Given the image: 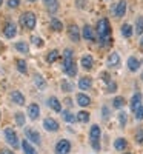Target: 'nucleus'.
Here are the masks:
<instances>
[{"label":"nucleus","instance_id":"1","mask_svg":"<svg viewBox=\"0 0 143 154\" xmlns=\"http://www.w3.org/2000/svg\"><path fill=\"white\" fill-rule=\"evenodd\" d=\"M97 35H99V40H103V38H108L111 37V26H109V22L108 19H100L97 22Z\"/></svg>","mask_w":143,"mask_h":154},{"label":"nucleus","instance_id":"2","mask_svg":"<svg viewBox=\"0 0 143 154\" xmlns=\"http://www.w3.org/2000/svg\"><path fill=\"white\" fill-rule=\"evenodd\" d=\"M35 22H37V19L34 16V12H31V11L23 12V14L20 16V25L23 28H26L28 31H32L35 28Z\"/></svg>","mask_w":143,"mask_h":154},{"label":"nucleus","instance_id":"3","mask_svg":"<svg viewBox=\"0 0 143 154\" xmlns=\"http://www.w3.org/2000/svg\"><path fill=\"white\" fill-rule=\"evenodd\" d=\"M100 136H102V130L99 125H93L89 130V140H91V145L96 151L100 149Z\"/></svg>","mask_w":143,"mask_h":154},{"label":"nucleus","instance_id":"4","mask_svg":"<svg viewBox=\"0 0 143 154\" xmlns=\"http://www.w3.org/2000/svg\"><path fill=\"white\" fill-rule=\"evenodd\" d=\"M62 68H63V71L66 72L69 77L77 75V65H75L74 59H71V57H63V65H62Z\"/></svg>","mask_w":143,"mask_h":154},{"label":"nucleus","instance_id":"5","mask_svg":"<svg viewBox=\"0 0 143 154\" xmlns=\"http://www.w3.org/2000/svg\"><path fill=\"white\" fill-rule=\"evenodd\" d=\"M5 139H6V143L11 145L14 149L19 148V137H17V133L12 128H6L5 130Z\"/></svg>","mask_w":143,"mask_h":154},{"label":"nucleus","instance_id":"6","mask_svg":"<svg viewBox=\"0 0 143 154\" xmlns=\"http://www.w3.org/2000/svg\"><path fill=\"white\" fill-rule=\"evenodd\" d=\"M69 151H71L69 140H66V139L59 140L57 145H56V154H69Z\"/></svg>","mask_w":143,"mask_h":154},{"label":"nucleus","instance_id":"7","mask_svg":"<svg viewBox=\"0 0 143 154\" xmlns=\"http://www.w3.org/2000/svg\"><path fill=\"white\" fill-rule=\"evenodd\" d=\"M43 128L48 131V133H57L59 131V122L56 120V119H53V117H46L45 120H43Z\"/></svg>","mask_w":143,"mask_h":154},{"label":"nucleus","instance_id":"8","mask_svg":"<svg viewBox=\"0 0 143 154\" xmlns=\"http://www.w3.org/2000/svg\"><path fill=\"white\" fill-rule=\"evenodd\" d=\"M3 34H5V37H6V38H12V37H16V34H17V26H16V23H14V22H8V23H5Z\"/></svg>","mask_w":143,"mask_h":154},{"label":"nucleus","instance_id":"9","mask_svg":"<svg viewBox=\"0 0 143 154\" xmlns=\"http://www.w3.org/2000/svg\"><path fill=\"white\" fill-rule=\"evenodd\" d=\"M25 136H26L28 140H31V142L34 143H40V134H38L34 128H25Z\"/></svg>","mask_w":143,"mask_h":154},{"label":"nucleus","instance_id":"10","mask_svg":"<svg viewBox=\"0 0 143 154\" xmlns=\"http://www.w3.org/2000/svg\"><path fill=\"white\" fill-rule=\"evenodd\" d=\"M80 65H82L83 69H86V71L93 69V66H94V59H93V56H91V54H83L82 59H80Z\"/></svg>","mask_w":143,"mask_h":154},{"label":"nucleus","instance_id":"11","mask_svg":"<svg viewBox=\"0 0 143 154\" xmlns=\"http://www.w3.org/2000/svg\"><path fill=\"white\" fill-rule=\"evenodd\" d=\"M38 116H40V106H38L37 103H31L28 106V117L31 120H37Z\"/></svg>","mask_w":143,"mask_h":154},{"label":"nucleus","instance_id":"12","mask_svg":"<svg viewBox=\"0 0 143 154\" xmlns=\"http://www.w3.org/2000/svg\"><path fill=\"white\" fill-rule=\"evenodd\" d=\"M129 106H131V111L135 112L140 106H141V94L140 93H135L131 99V102H129Z\"/></svg>","mask_w":143,"mask_h":154},{"label":"nucleus","instance_id":"13","mask_svg":"<svg viewBox=\"0 0 143 154\" xmlns=\"http://www.w3.org/2000/svg\"><path fill=\"white\" fill-rule=\"evenodd\" d=\"M68 35L72 42H79L80 40V31L79 28H77V25H69V28H68Z\"/></svg>","mask_w":143,"mask_h":154},{"label":"nucleus","instance_id":"14","mask_svg":"<svg viewBox=\"0 0 143 154\" xmlns=\"http://www.w3.org/2000/svg\"><path fill=\"white\" fill-rule=\"evenodd\" d=\"M125 12H126V2L125 0H120V2L115 5V8H114V16L120 19V17L125 16Z\"/></svg>","mask_w":143,"mask_h":154},{"label":"nucleus","instance_id":"15","mask_svg":"<svg viewBox=\"0 0 143 154\" xmlns=\"http://www.w3.org/2000/svg\"><path fill=\"white\" fill-rule=\"evenodd\" d=\"M106 63H108L109 68H117V66L120 65V56L117 54V53H111V54L108 56Z\"/></svg>","mask_w":143,"mask_h":154},{"label":"nucleus","instance_id":"16","mask_svg":"<svg viewBox=\"0 0 143 154\" xmlns=\"http://www.w3.org/2000/svg\"><path fill=\"white\" fill-rule=\"evenodd\" d=\"M32 82H34V85L37 86V89H40V91H45V89H46V80L43 79L40 74H34Z\"/></svg>","mask_w":143,"mask_h":154},{"label":"nucleus","instance_id":"17","mask_svg":"<svg viewBox=\"0 0 143 154\" xmlns=\"http://www.w3.org/2000/svg\"><path fill=\"white\" fill-rule=\"evenodd\" d=\"M126 65H128V69H129V71H132V72H135V71H138V68H140V60H138L137 57L131 56V57L128 59V62H126Z\"/></svg>","mask_w":143,"mask_h":154},{"label":"nucleus","instance_id":"18","mask_svg":"<svg viewBox=\"0 0 143 154\" xmlns=\"http://www.w3.org/2000/svg\"><path fill=\"white\" fill-rule=\"evenodd\" d=\"M11 100L14 102L16 105H20V106H22V105H25V102H26V100H25V96H23L20 91H17V89L11 93Z\"/></svg>","mask_w":143,"mask_h":154},{"label":"nucleus","instance_id":"19","mask_svg":"<svg viewBox=\"0 0 143 154\" xmlns=\"http://www.w3.org/2000/svg\"><path fill=\"white\" fill-rule=\"evenodd\" d=\"M82 35H83V38H85V40H88V42H94V38H96V35H94V31H93V28H91L89 25H85V26H83Z\"/></svg>","mask_w":143,"mask_h":154},{"label":"nucleus","instance_id":"20","mask_svg":"<svg viewBox=\"0 0 143 154\" xmlns=\"http://www.w3.org/2000/svg\"><path fill=\"white\" fill-rule=\"evenodd\" d=\"M48 106H51L56 112H62V111H63V109H62V103H60V100H59L57 97H54V96L48 99Z\"/></svg>","mask_w":143,"mask_h":154},{"label":"nucleus","instance_id":"21","mask_svg":"<svg viewBox=\"0 0 143 154\" xmlns=\"http://www.w3.org/2000/svg\"><path fill=\"white\" fill-rule=\"evenodd\" d=\"M79 88L83 89V91H86V89H91V88H93V79H91V77H88V75L82 77V79L79 80Z\"/></svg>","mask_w":143,"mask_h":154},{"label":"nucleus","instance_id":"22","mask_svg":"<svg viewBox=\"0 0 143 154\" xmlns=\"http://www.w3.org/2000/svg\"><path fill=\"white\" fill-rule=\"evenodd\" d=\"M75 100H77V103H79L80 106H88V105L91 103L89 96H86V94H83V93L77 94V96H75Z\"/></svg>","mask_w":143,"mask_h":154},{"label":"nucleus","instance_id":"23","mask_svg":"<svg viewBox=\"0 0 143 154\" xmlns=\"http://www.w3.org/2000/svg\"><path fill=\"white\" fill-rule=\"evenodd\" d=\"M62 117H63V120L65 122H68V123H74L75 120H77V116H74L71 111H68V109H63L62 111Z\"/></svg>","mask_w":143,"mask_h":154},{"label":"nucleus","instance_id":"24","mask_svg":"<svg viewBox=\"0 0 143 154\" xmlns=\"http://www.w3.org/2000/svg\"><path fill=\"white\" fill-rule=\"evenodd\" d=\"M126 146H128L126 139H123V137L115 139V142H114V148H115L117 151H123V149H126Z\"/></svg>","mask_w":143,"mask_h":154},{"label":"nucleus","instance_id":"25","mask_svg":"<svg viewBox=\"0 0 143 154\" xmlns=\"http://www.w3.org/2000/svg\"><path fill=\"white\" fill-rule=\"evenodd\" d=\"M22 148H23L25 154H37L35 148H34V146L29 143V140H26V139H25L23 142H22Z\"/></svg>","mask_w":143,"mask_h":154},{"label":"nucleus","instance_id":"26","mask_svg":"<svg viewBox=\"0 0 143 154\" xmlns=\"http://www.w3.org/2000/svg\"><path fill=\"white\" fill-rule=\"evenodd\" d=\"M120 31H122V35H123V37H126V38H129V37L132 35V32H134V31H132V26H131L129 23H123Z\"/></svg>","mask_w":143,"mask_h":154},{"label":"nucleus","instance_id":"27","mask_svg":"<svg viewBox=\"0 0 143 154\" xmlns=\"http://www.w3.org/2000/svg\"><path fill=\"white\" fill-rule=\"evenodd\" d=\"M59 57H60V54H59V51L57 49H53V51H49V53L46 54V62L48 63H54L56 60H59Z\"/></svg>","mask_w":143,"mask_h":154},{"label":"nucleus","instance_id":"28","mask_svg":"<svg viewBox=\"0 0 143 154\" xmlns=\"http://www.w3.org/2000/svg\"><path fill=\"white\" fill-rule=\"evenodd\" d=\"M16 66H17L19 72H22V74H26V72H28L26 62H25L23 59H17V60H16Z\"/></svg>","mask_w":143,"mask_h":154},{"label":"nucleus","instance_id":"29","mask_svg":"<svg viewBox=\"0 0 143 154\" xmlns=\"http://www.w3.org/2000/svg\"><path fill=\"white\" fill-rule=\"evenodd\" d=\"M43 2H45V5H46V8H48L49 12H56V11L59 9L57 0H43Z\"/></svg>","mask_w":143,"mask_h":154},{"label":"nucleus","instance_id":"30","mask_svg":"<svg viewBox=\"0 0 143 154\" xmlns=\"http://www.w3.org/2000/svg\"><path fill=\"white\" fill-rule=\"evenodd\" d=\"M89 112L88 111H79L77 112V122H80V123H86L89 122Z\"/></svg>","mask_w":143,"mask_h":154},{"label":"nucleus","instance_id":"31","mask_svg":"<svg viewBox=\"0 0 143 154\" xmlns=\"http://www.w3.org/2000/svg\"><path fill=\"white\" fill-rule=\"evenodd\" d=\"M51 28L59 32V31L63 29V23H62L59 19H56V17H51Z\"/></svg>","mask_w":143,"mask_h":154},{"label":"nucleus","instance_id":"32","mask_svg":"<svg viewBox=\"0 0 143 154\" xmlns=\"http://www.w3.org/2000/svg\"><path fill=\"white\" fill-rule=\"evenodd\" d=\"M14 46H16V49L19 51V53H25V54H28V53H29V46L25 43V42H17Z\"/></svg>","mask_w":143,"mask_h":154},{"label":"nucleus","instance_id":"33","mask_svg":"<svg viewBox=\"0 0 143 154\" xmlns=\"http://www.w3.org/2000/svg\"><path fill=\"white\" fill-rule=\"evenodd\" d=\"M126 103L125 102V99L123 97H114V100H112V106L114 108H117V109H120V108H123V105Z\"/></svg>","mask_w":143,"mask_h":154},{"label":"nucleus","instance_id":"34","mask_svg":"<svg viewBox=\"0 0 143 154\" xmlns=\"http://www.w3.org/2000/svg\"><path fill=\"white\" fill-rule=\"evenodd\" d=\"M135 32H137L138 35L143 34V16L137 17V20H135Z\"/></svg>","mask_w":143,"mask_h":154},{"label":"nucleus","instance_id":"35","mask_svg":"<svg viewBox=\"0 0 143 154\" xmlns=\"http://www.w3.org/2000/svg\"><path fill=\"white\" fill-rule=\"evenodd\" d=\"M60 86H62V89H63L65 93H71L72 89H74V86H72V85H71V83H69V82H68L66 79H63V80H62Z\"/></svg>","mask_w":143,"mask_h":154},{"label":"nucleus","instance_id":"36","mask_svg":"<svg viewBox=\"0 0 143 154\" xmlns=\"http://www.w3.org/2000/svg\"><path fill=\"white\" fill-rule=\"evenodd\" d=\"M16 123L19 126H25V114L23 112H16Z\"/></svg>","mask_w":143,"mask_h":154},{"label":"nucleus","instance_id":"37","mask_svg":"<svg viewBox=\"0 0 143 154\" xmlns=\"http://www.w3.org/2000/svg\"><path fill=\"white\" fill-rule=\"evenodd\" d=\"M119 122H120V126H126V122H128V114L125 111H120L119 112Z\"/></svg>","mask_w":143,"mask_h":154},{"label":"nucleus","instance_id":"38","mask_svg":"<svg viewBox=\"0 0 143 154\" xmlns=\"http://www.w3.org/2000/svg\"><path fill=\"white\" fill-rule=\"evenodd\" d=\"M31 42H32V45H34V46H37V48H42V46H43V40H42L40 37L32 35V37H31Z\"/></svg>","mask_w":143,"mask_h":154},{"label":"nucleus","instance_id":"39","mask_svg":"<svg viewBox=\"0 0 143 154\" xmlns=\"http://www.w3.org/2000/svg\"><path fill=\"white\" fill-rule=\"evenodd\" d=\"M20 5V0H8V8L11 9H16Z\"/></svg>","mask_w":143,"mask_h":154},{"label":"nucleus","instance_id":"40","mask_svg":"<svg viewBox=\"0 0 143 154\" xmlns=\"http://www.w3.org/2000/svg\"><path fill=\"white\" fill-rule=\"evenodd\" d=\"M106 91H108V93H115V91H117V83L111 80V82L108 83V89H106Z\"/></svg>","mask_w":143,"mask_h":154},{"label":"nucleus","instance_id":"41","mask_svg":"<svg viewBox=\"0 0 143 154\" xmlns=\"http://www.w3.org/2000/svg\"><path fill=\"white\" fill-rule=\"evenodd\" d=\"M135 142L137 143H143V130H138L135 133Z\"/></svg>","mask_w":143,"mask_h":154},{"label":"nucleus","instance_id":"42","mask_svg":"<svg viewBox=\"0 0 143 154\" xmlns=\"http://www.w3.org/2000/svg\"><path fill=\"white\" fill-rule=\"evenodd\" d=\"M134 116H135V119H137V120H143V105L135 111V114H134Z\"/></svg>","mask_w":143,"mask_h":154},{"label":"nucleus","instance_id":"43","mask_svg":"<svg viewBox=\"0 0 143 154\" xmlns=\"http://www.w3.org/2000/svg\"><path fill=\"white\" fill-rule=\"evenodd\" d=\"M100 77H102V80H103V82H106V83H109V82H111V75H109L106 71H103V72L100 74Z\"/></svg>","mask_w":143,"mask_h":154},{"label":"nucleus","instance_id":"44","mask_svg":"<svg viewBox=\"0 0 143 154\" xmlns=\"http://www.w3.org/2000/svg\"><path fill=\"white\" fill-rule=\"evenodd\" d=\"M102 112H103V119L108 120V117H109V108L108 106H103L102 108Z\"/></svg>","mask_w":143,"mask_h":154},{"label":"nucleus","instance_id":"45","mask_svg":"<svg viewBox=\"0 0 143 154\" xmlns=\"http://www.w3.org/2000/svg\"><path fill=\"white\" fill-rule=\"evenodd\" d=\"M63 57H71V59H74V53H72V49H69V48H66V49H65Z\"/></svg>","mask_w":143,"mask_h":154},{"label":"nucleus","instance_id":"46","mask_svg":"<svg viewBox=\"0 0 143 154\" xmlns=\"http://www.w3.org/2000/svg\"><path fill=\"white\" fill-rule=\"evenodd\" d=\"M65 102H66V105H68V106H71V105H72V100H71V99H66Z\"/></svg>","mask_w":143,"mask_h":154},{"label":"nucleus","instance_id":"47","mask_svg":"<svg viewBox=\"0 0 143 154\" xmlns=\"http://www.w3.org/2000/svg\"><path fill=\"white\" fill-rule=\"evenodd\" d=\"M2 154H12V151H8V149H5V151H2Z\"/></svg>","mask_w":143,"mask_h":154},{"label":"nucleus","instance_id":"48","mask_svg":"<svg viewBox=\"0 0 143 154\" xmlns=\"http://www.w3.org/2000/svg\"><path fill=\"white\" fill-rule=\"evenodd\" d=\"M140 48H143V37H141V40H140Z\"/></svg>","mask_w":143,"mask_h":154},{"label":"nucleus","instance_id":"49","mask_svg":"<svg viewBox=\"0 0 143 154\" xmlns=\"http://www.w3.org/2000/svg\"><path fill=\"white\" fill-rule=\"evenodd\" d=\"M3 5V0H0V6H2Z\"/></svg>","mask_w":143,"mask_h":154},{"label":"nucleus","instance_id":"50","mask_svg":"<svg viewBox=\"0 0 143 154\" xmlns=\"http://www.w3.org/2000/svg\"><path fill=\"white\" fill-rule=\"evenodd\" d=\"M141 82H143V72H141Z\"/></svg>","mask_w":143,"mask_h":154},{"label":"nucleus","instance_id":"51","mask_svg":"<svg viewBox=\"0 0 143 154\" xmlns=\"http://www.w3.org/2000/svg\"><path fill=\"white\" fill-rule=\"evenodd\" d=\"M28 2H35V0H28Z\"/></svg>","mask_w":143,"mask_h":154},{"label":"nucleus","instance_id":"52","mask_svg":"<svg viewBox=\"0 0 143 154\" xmlns=\"http://www.w3.org/2000/svg\"><path fill=\"white\" fill-rule=\"evenodd\" d=\"M125 154H131V152H125Z\"/></svg>","mask_w":143,"mask_h":154},{"label":"nucleus","instance_id":"53","mask_svg":"<svg viewBox=\"0 0 143 154\" xmlns=\"http://www.w3.org/2000/svg\"><path fill=\"white\" fill-rule=\"evenodd\" d=\"M0 117H2V114H0Z\"/></svg>","mask_w":143,"mask_h":154}]
</instances>
